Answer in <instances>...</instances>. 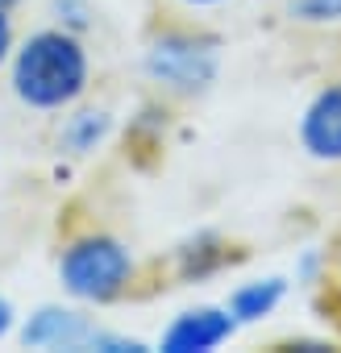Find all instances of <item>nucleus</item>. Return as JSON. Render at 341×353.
Instances as JSON below:
<instances>
[{
    "mask_svg": "<svg viewBox=\"0 0 341 353\" xmlns=\"http://www.w3.org/2000/svg\"><path fill=\"white\" fill-rule=\"evenodd\" d=\"M5 71H9V92L21 108L42 117H63L67 108L88 100L92 50L84 34H71L63 26H42L17 38Z\"/></svg>",
    "mask_w": 341,
    "mask_h": 353,
    "instance_id": "f257e3e1",
    "label": "nucleus"
},
{
    "mask_svg": "<svg viewBox=\"0 0 341 353\" xmlns=\"http://www.w3.org/2000/svg\"><path fill=\"white\" fill-rule=\"evenodd\" d=\"M225 42L200 26H162L142 46V75L166 100H200L217 88Z\"/></svg>",
    "mask_w": 341,
    "mask_h": 353,
    "instance_id": "f03ea898",
    "label": "nucleus"
},
{
    "mask_svg": "<svg viewBox=\"0 0 341 353\" xmlns=\"http://www.w3.org/2000/svg\"><path fill=\"white\" fill-rule=\"evenodd\" d=\"M55 279L67 299L84 307H113L137 283V254L108 229H84L63 241L55 258Z\"/></svg>",
    "mask_w": 341,
    "mask_h": 353,
    "instance_id": "7ed1b4c3",
    "label": "nucleus"
},
{
    "mask_svg": "<svg viewBox=\"0 0 341 353\" xmlns=\"http://www.w3.org/2000/svg\"><path fill=\"white\" fill-rule=\"evenodd\" d=\"M92 332H96V320L75 299L38 303L26 320H17V341L38 353H88Z\"/></svg>",
    "mask_w": 341,
    "mask_h": 353,
    "instance_id": "20e7f679",
    "label": "nucleus"
},
{
    "mask_svg": "<svg viewBox=\"0 0 341 353\" xmlns=\"http://www.w3.org/2000/svg\"><path fill=\"white\" fill-rule=\"evenodd\" d=\"M237 332L242 328L225 303H192V307H179L162 324L154 349H162V353H217Z\"/></svg>",
    "mask_w": 341,
    "mask_h": 353,
    "instance_id": "39448f33",
    "label": "nucleus"
},
{
    "mask_svg": "<svg viewBox=\"0 0 341 353\" xmlns=\"http://www.w3.org/2000/svg\"><path fill=\"white\" fill-rule=\"evenodd\" d=\"M295 141L308 162L341 166V75L324 79L295 117Z\"/></svg>",
    "mask_w": 341,
    "mask_h": 353,
    "instance_id": "423d86ee",
    "label": "nucleus"
},
{
    "mask_svg": "<svg viewBox=\"0 0 341 353\" xmlns=\"http://www.w3.org/2000/svg\"><path fill=\"white\" fill-rule=\"evenodd\" d=\"M237 262H242V250H237L225 233H217V229H196V233L179 237L175 250H170V258H166L170 274H175L184 287L213 283V279H221L225 270H233Z\"/></svg>",
    "mask_w": 341,
    "mask_h": 353,
    "instance_id": "0eeeda50",
    "label": "nucleus"
},
{
    "mask_svg": "<svg viewBox=\"0 0 341 353\" xmlns=\"http://www.w3.org/2000/svg\"><path fill=\"white\" fill-rule=\"evenodd\" d=\"M287 295H291L287 274H258V279H242L225 295V307L237 320V328H258L287 303Z\"/></svg>",
    "mask_w": 341,
    "mask_h": 353,
    "instance_id": "6e6552de",
    "label": "nucleus"
},
{
    "mask_svg": "<svg viewBox=\"0 0 341 353\" xmlns=\"http://www.w3.org/2000/svg\"><path fill=\"white\" fill-rule=\"evenodd\" d=\"M117 133V117L113 108L104 104H75L63 112V125H59V150L71 154V158H92L96 150H104Z\"/></svg>",
    "mask_w": 341,
    "mask_h": 353,
    "instance_id": "1a4fd4ad",
    "label": "nucleus"
},
{
    "mask_svg": "<svg viewBox=\"0 0 341 353\" xmlns=\"http://www.w3.org/2000/svg\"><path fill=\"white\" fill-rule=\"evenodd\" d=\"M287 21L304 30H341V0H287Z\"/></svg>",
    "mask_w": 341,
    "mask_h": 353,
    "instance_id": "9d476101",
    "label": "nucleus"
},
{
    "mask_svg": "<svg viewBox=\"0 0 341 353\" xmlns=\"http://www.w3.org/2000/svg\"><path fill=\"white\" fill-rule=\"evenodd\" d=\"M50 17L71 34H88L96 26V5L92 0H50Z\"/></svg>",
    "mask_w": 341,
    "mask_h": 353,
    "instance_id": "9b49d317",
    "label": "nucleus"
},
{
    "mask_svg": "<svg viewBox=\"0 0 341 353\" xmlns=\"http://www.w3.org/2000/svg\"><path fill=\"white\" fill-rule=\"evenodd\" d=\"M88 353H150V341H142V336H133V332H113V328L96 324Z\"/></svg>",
    "mask_w": 341,
    "mask_h": 353,
    "instance_id": "f8f14e48",
    "label": "nucleus"
},
{
    "mask_svg": "<svg viewBox=\"0 0 341 353\" xmlns=\"http://www.w3.org/2000/svg\"><path fill=\"white\" fill-rule=\"evenodd\" d=\"M324 270H329V258H324V250L308 245V250H300V254H295L291 283H295V287H320V283H324Z\"/></svg>",
    "mask_w": 341,
    "mask_h": 353,
    "instance_id": "ddd939ff",
    "label": "nucleus"
},
{
    "mask_svg": "<svg viewBox=\"0 0 341 353\" xmlns=\"http://www.w3.org/2000/svg\"><path fill=\"white\" fill-rule=\"evenodd\" d=\"M162 133H166V108L162 104H146L133 121H129V137L133 141H162Z\"/></svg>",
    "mask_w": 341,
    "mask_h": 353,
    "instance_id": "4468645a",
    "label": "nucleus"
},
{
    "mask_svg": "<svg viewBox=\"0 0 341 353\" xmlns=\"http://www.w3.org/2000/svg\"><path fill=\"white\" fill-rule=\"evenodd\" d=\"M13 46H17V26H13V13H0V71L9 67Z\"/></svg>",
    "mask_w": 341,
    "mask_h": 353,
    "instance_id": "2eb2a0df",
    "label": "nucleus"
},
{
    "mask_svg": "<svg viewBox=\"0 0 341 353\" xmlns=\"http://www.w3.org/2000/svg\"><path fill=\"white\" fill-rule=\"evenodd\" d=\"M17 332V307L9 295H0V341H9Z\"/></svg>",
    "mask_w": 341,
    "mask_h": 353,
    "instance_id": "dca6fc26",
    "label": "nucleus"
},
{
    "mask_svg": "<svg viewBox=\"0 0 341 353\" xmlns=\"http://www.w3.org/2000/svg\"><path fill=\"white\" fill-rule=\"evenodd\" d=\"M283 349H291V353H333V341H308V336H300V341H287Z\"/></svg>",
    "mask_w": 341,
    "mask_h": 353,
    "instance_id": "f3484780",
    "label": "nucleus"
},
{
    "mask_svg": "<svg viewBox=\"0 0 341 353\" xmlns=\"http://www.w3.org/2000/svg\"><path fill=\"white\" fill-rule=\"evenodd\" d=\"M179 9H188V13H213V9H225V5H233V0H175Z\"/></svg>",
    "mask_w": 341,
    "mask_h": 353,
    "instance_id": "a211bd4d",
    "label": "nucleus"
},
{
    "mask_svg": "<svg viewBox=\"0 0 341 353\" xmlns=\"http://www.w3.org/2000/svg\"><path fill=\"white\" fill-rule=\"evenodd\" d=\"M17 5L21 0H0V13H17Z\"/></svg>",
    "mask_w": 341,
    "mask_h": 353,
    "instance_id": "6ab92c4d",
    "label": "nucleus"
}]
</instances>
